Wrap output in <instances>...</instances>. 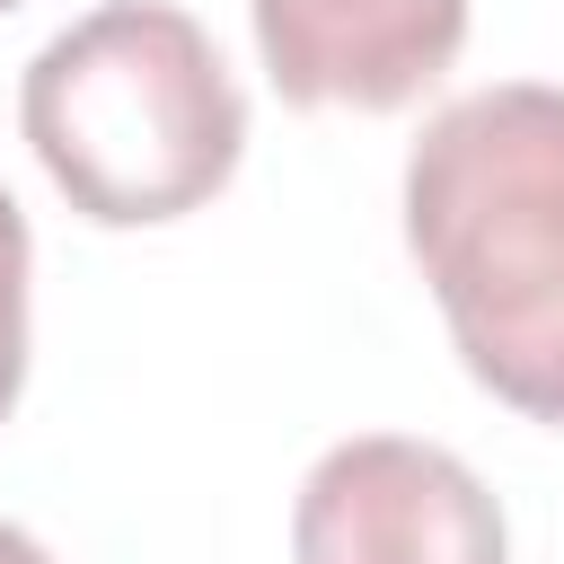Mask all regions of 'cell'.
<instances>
[{
  "instance_id": "cell-7",
  "label": "cell",
  "mask_w": 564,
  "mask_h": 564,
  "mask_svg": "<svg viewBox=\"0 0 564 564\" xmlns=\"http://www.w3.org/2000/svg\"><path fill=\"white\" fill-rule=\"evenodd\" d=\"M0 9H18V0H0Z\"/></svg>"
},
{
  "instance_id": "cell-5",
  "label": "cell",
  "mask_w": 564,
  "mask_h": 564,
  "mask_svg": "<svg viewBox=\"0 0 564 564\" xmlns=\"http://www.w3.org/2000/svg\"><path fill=\"white\" fill-rule=\"evenodd\" d=\"M26 379V212L0 185V414L18 405Z\"/></svg>"
},
{
  "instance_id": "cell-2",
  "label": "cell",
  "mask_w": 564,
  "mask_h": 564,
  "mask_svg": "<svg viewBox=\"0 0 564 564\" xmlns=\"http://www.w3.org/2000/svg\"><path fill=\"white\" fill-rule=\"evenodd\" d=\"M18 123L70 212L106 229L212 203L247 150V97L220 44L167 0H106L62 26L26 62Z\"/></svg>"
},
{
  "instance_id": "cell-1",
  "label": "cell",
  "mask_w": 564,
  "mask_h": 564,
  "mask_svg": "<svg viewBox=\"0 0 564 564\" xmlns=\"http://www.w3.org/2000/svg\"><path fill=\"white\" fill-rule=\"evenodd\" d=\"M405 247L458 361L564 423V88L502 79L441 106L405 159Z\"/></svg>"
},
{
  "instance_id": "cell-6",
  "label": "cell",
  "mask_w": 564,
  "mask_h": 564,
  "mask_svg": "<svg viewBox=\"0 0 564 564\" xmlns=\"http://www.w3.org/2000/svg\"><path fill=\"white\" fill-rule=\"evenodd\" d=\"M0 564H53V555H44L26 529H9V520H0Z\"/></svg>"
},
{
  "instance_id": "cell-3",
  "label": "cell",
  "mask_w": 564,
  "mask_h": 564,
  "mask_svg": "<svg viewBox=\"0 0 564 564\" xmlns=\"http://www.w3.org/2000/svg\"><path fill=\"white\" fill-rule=\"evenodd\" d=\"M291 564H502V511L441 441L361 432L308 467Z\"/></svg>"
},
{
  "instance_id": "cell-4",
  "label": "cell",
  "mask_w": 564,
  "mask_h": 564,
  "mask_svg": "<svg viewBox=\"0 0 564 564\" xmlns=\"http://www.w3.org/2000/svg\"><path fill=\"white\" fill-rule=\"evenodd\" d=\"M467 44V0H256V53L291 106L388 115Z\"/></svg>"
}]
</instances>
